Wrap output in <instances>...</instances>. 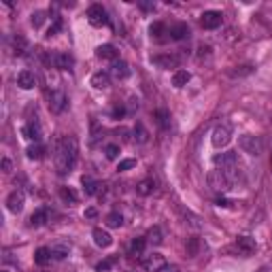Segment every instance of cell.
Listing matches in <instances>:
<instances>
[{
    "instance_id": "6da1fadb",
    "label": "cell",
    "mask_w": 272,
    "mask_h": 272,
    "mask_svg": "<svg viewBox=\"0 0 272 272\" xmlns=\"http://www.w3.org/2000/svg\"><path fill=\"white\" fill-rule=\"evenodd\" d=\"M53 162H55V170L60 175H68L70 170L75 168L77 164V157H79V145L73 136H64L55 142V149H53Z\"/></svg>"
},
{
    "instance_id": "7a4b0ae2",
    "label": "cell",
    "mask_w": 272,
    "mask_h": 272,
    "mask_svg": "<svg viewBox=\"0 0 272 272\" xmlns=\"http://www.w3.org/2000/svg\"><path fill=\"white\" fill-rule=\"evenodd\" d=\"M213 162H215V166H217L219 170H224V173L230 177L234 183L238 181V177H240V162H238V155H236L234 151L215 155Z\"/></svg>"
},
{
    "instance_id": "3957f363",
    "label": "cell",
    "mask_w": 272,
    "mask_h": 272,
    "mask_svg": "<svg viewBox=\"0 0 272 272\" xmlns=\"http://www.w3.org/2000/svg\"><path fill=\"white\" fill-rule=\"evenodd\" d=\"M209 187L213 191H217V194H226V191H230L234 187V181L224 173V170L215 168L209 173Z\"/></svg>"
},
{
    "instance_id": "277c9868",
    "label": "cell",
    "mask_w": 272,
    "mask_h": 272,
    "mask_svg": "<svg viewBox=\"0 0 272 272\" xmlns=\"http://www.w3.org/2000/svg\"><path fill=\"white\" fill-rule=\"evenodd\" d=\"M211 140H213V145L217 147V149L227 147V145H230V140H232V126L230 124L215 126L213 128V134H211Z\"/></svg>"
},
{
    "instance_id": "5b68a950",
    "label": "cell",
    "mask_w": 272,
    "mask_h": 272,
    "mask_svg": "<svg viewBox=\"0 0 272 272\" xmlns=\"http://www.w3.org/2000/svg\"><path fill=\"white\" fill-rule=\"evenodd\" d=\"M238 147L249 155H260L264 151V140L260 138V136L245 134V136H240L238 138Z\"/></svg>"
},
{
    "instance_id": "8992f818",
    "label": "cell",
    "mask_w": 272,
    "mask_h": 272,
    "mask_svg": "<svg viewBox=\"0 0 272 272\" xmlns=\"http://www.w3.org/2000/svg\"><path fill=\"white\" fill-rule=\"evenodd\" d=\"M88 21L94 28H102V26L109 24V15H106L104 6L102 4H91L88 9Z\"/></svg>"
},
{
    "instance_id": "52a82bcc",
    "label": "cell",
    "mask_w": 272,
    "mask_h": 272,
    "mask_svg": "<svg viewBox=\"0 0 272 272\" xmlns=\"http://www.w3.org/2000/svg\"><path fill=\"white\" fill-rule=\"evenodd\" d=\"M47 98H49V111L55 113V115H60V113L66 109V104H68L66 94L60 91V90H51V94H47Z\"/></svg>"
},
{
    "instance_id": "ba28073f",
    "label": "cell",
    "mask_w": 272,
    "mask_h": 272,
    "mask_svg": "<svg viewBox=\"0 0 272 272\" xmlns=\"http://www.w3.org/2000/svg\"><path fill=\"white\" fill-rule=\"evenodd\" d=\"M142 268L147 272H160L166 268V257L160 255V253H153V255H145L142 257Z\"/></svg>"
},
{
    "instance_id": "9c48e42d",
    "label": "cell",
    "mask_w": 272,
    "mask_h": 272,
    "mask_svg": "<svg viewBox=\"0 0 272 272\" xmlns=\"http://www.w3.org/2000/svg\"><path fill=\"white\" fill-rule=\"evenodd\" d=\"M151 62L160 68H177L179 64H181V58L175 53H162V55H153Z\"/></svg>"
},
{
    "instance_id": "30bf717a",
    "label": "cell",
    "mask_w": 272,
    "mask_h": 272,
    "mask_svg": "<svg viewBox=\"0 0 272 272\" xmlns=\"http://www.w3.org/2000/svg\"><path fill=\"white\" fill-rule=\"evenodd\" d=\"M24 204H26V196H24V191L21 189L11 191V196L6 198V209H9L11 213H21Z\"/></svg>"
},
{
    "instance_id": "8fae6325",
    "label": "cell",
    "mask_w": 272,
    "mask_h": 272,
    "mask_svg": "<svg viewBox=\"0 0 272 272\" xmlns=\"http://www.w3.org/2000/svg\"><path fill=\"white\" fill-rule=\"evenodd\" d=\"M221 19H224V15H221L219 11H206L202 19H200V24H202V28H206V30H215V28L221 26Z\"/></svg>"
},
{
    "instance_id": "7c38bea8",
    "label": "cell",
    "mask_w": 272,
    "mask_h": 272,
    "mask_svg": "<svg viewBox=\"0 0 272 272\" xmlns=\"http://www.w3.org/2000/svg\"><path fill=\"white\" fill-rule=\"evenodd\" d=\"M49 62H53V66L60 70H70L75 66V58L68 53H53L51 58H49Z\"/></svg>"
},
{
    "instance_id": "4fadbf2b",
    "label": "cell",
    "mask_w": 272,
    "mask_h": 272,
    "mask_svg": "<svg viewBox=\"0 0 272 272\" xmlns=\"http://www.w3.org/2000/svg\"><path fill=\"white\" fill-rule=\"evenodd\" d=\"M236 247H238V251L242 255H251L255 251V238H251V236H238V240H236Z\"/></svg>"
},
{
    "instance_id": "5bb4252c",
    "label": "cell",
    "mask_w": 272,
    "mask_h": 272,
    "mask_svg": "<svg viewBox=\"0 0 272 272\" xmlns=\"http://www.w3.org/2000/svg\"><path fill=\"white\" fill-rule=\"evenodd\" d=\"M21 132H24L26 138H30V140H34V142H39V140H41V126H39V121H37V119H30V121H28Z\"/></svg>"
},
{
    "instance_id": "9a60e30c",
    "label": "cell",
    "mask_w": 272,
    "mask_h": 272,
    "mask_svg": "<svg viewBox=\"0 0 272 272\" xmlns=\"http://www.w3.org/2000/svg\"><path fill=\"white\" fill-rule=\"evenodd\" d=\"M91 236H94V242L100 247V249H106V247H111L113 245V238H111V234L102 230V227H96L94 232H91Z\"/></svg>"
},
{
    "instance_id": "2e32d148",
    "label": "cell",
    "mask_w": 272,
    "mask_h": 272,
    "mask_svg": "<svg viewBox=\"0 0 272 272\" xmlns=\"http://www.w3.org/2000/svg\"><path fill=\"white\" fill-rule=\"evenodd\" d=\"M17 85L21 90H32L34 85H37V77H34V73H30V70H21L17 75Z\"/></svg>"
},
{
    "instance_id": "e0dca14e",
    "label": "cell",
    "mask_w": 272,
    "mask_h": 272,
    "mask_svg": "<svg viewBox=\"0 0 272 272\" xmlns=\"http://www.w3.org/2000/svg\"><path fill=\"white\" fill-rule=\"evenodd\" d=\"M91 85L98 88V90H106L111 85V73H106V70L94 73V75H91Z\"/></svg>"
},
{
    "instance_id": "ac0fdd59",
    "label": "cell",
    "mask_w": 272,
    "mask_h": 272,
    "mask_svg": "<svg viewBox=\"0 0 272 272\" xmlns=\"http://www.w3.org/2000/svg\"><path fill=\"white\" fill-rule=\"evenodd\" d=\"M96 55L100 60H111V62H117V49L113 47V45H100L96 49Z\"/></svg>"
},
{
    "instance_id": "d6986e66",
    "label": "cell",
    "mask_w": 272,
    "mask_h": 272,
    "mask_svg": "<svg viewBox=\"0 0 272 272\" xmlns=\"http://www.w3.org/2000/svg\"><path fill=\"white\" fill-rule=\"evenodd\" d=\"M153 191H155V181L151 177L142 179V181L136 185V194H140V196H151Z\"/></svg>"
},
{
    "instance_id": "ffe728a7",
    "label": "cell",
    "mask_w": 272,
    "mask_h": 272,
    "mask_svg": "<svg viewBox=\"0 0 272 272\" xmlns=\"http://www.w3.org/2000/svg\"><path fill=\"white\" fill-rule=\"evenodd\" d=\"M168 32H170V39H175V41H181L185 37H189L187 24H173V26L168 28Z\"/></svg>"
},
{
    "instance_id": "44dd1931",
    "label": "cell",
    "mask_w": 272,
    "mask_h": 272,
    "mask_svg": "<svg viewBox=\"0 0 272 272\" xmlns=\"http://www.w3.org/2000/svg\"><path fill=\"white\" fill-rule=\"evenodd\" d=\"M149 32H151V39H155V41H166V37L164 34H170L168 32V28H166V24H162V21H155V24H151V28H149Z\"/></svg>"
},
{
    "instance_id": "7402d4cb",
    "label": "cell",
    "mask_w": 272,
    "mask_h": 272,
    "mask_svg": "<svg viewBox=\"0 0 272 272\" xmlns=\"http://www.w3.org/2000/svg\"><path fill=\"white\" fill-rule=\"evenodd\" d=\"M11 49H13V53L15 55H24L26 49H28V41L21 37V34H15V37L11 39Z\"/></svg>"
},
{
    "instance_id": "603a6c76",
    "label": "cell",
    "mask_w": 272,
    "mask_h": 272,
    "mask_svg": "<svg viewBox=\"0 0 272 272\" xmlns=\"http://www.w3.org/2000/svg\"><path fill=\"white\" fill-rule=\"evenodd\" d=\"M47 219H49V211H47V209H39V211L32 213L30 226H32V227H41V226L47 224Z\"/></svg>"
},
{
    "instance_id": "cb8c5ba5",
    "label": "cell",
    "mask_w": 272,
    "mask_h": 272,
    "mask_svg": "<svg viewBox=\"0 0 272 272\" xmlns=\"http://www.w3.org/2000/svg\"><path fill=\"white\" fill-rule=\"evenodd\" d=\"M128 75H130V68H128V64L126 62H115L111 66V77H115V79H126Z\"/></svg>"
},
{
    "instance_id": "d4e9b609",
    "label": "cell",
    "mask_w": 272,
    "mask_h": 272,
    "mask_svg": "<svg viewBox=\"0 0 272 272\" xmlns=\"http://www.w3.org/2000/svg\"><path fill=\"white\" fill-rule=\"evenodd\" d=\"M51 249L49 247H41V249H37V253H34V262L39 264V266H45V264L51 260Z\"/></svg>"
},
{
    "instance_id": "484cf974",
    "label": "cell",
    "mask_w": 272,
    "mask_h": 272,
    "mask_svg": "<svg viewBox=\"0 0 272 272\" xmlns=\"http://www.w3.org/2000/svg\"><path fill=\"white\" fill-rule=\"evenodd\" d=\"M68 253H70L68 242H55V245L51 247V255L55 257V260H62V257H66Z\"/></svg>"
},
{
    "instance_id": "4316f807",
    "label": "cell",
    "mask_w": 272,
    "mask_h": 272,
    "mask_svg": "<svg viewBox=\"0 0 272 272\" xmlns=\"http://www.w3.org/2000/svg\"><path fill=\"white\" fill-rule=\"evenodd\" d=\"M155 119H157V126H160L162 130H168V128H170V113L166 109H157L155 111Z\"/></svg>"
},
{
    "instance_id": "83f0119b",
    "label": "cell",
    "mask_w": 272,
    "mask_h": 272,
    "mask_svg": "<svg viewBox=\"0 0 272 272\" xmlns=\"http://www.w3.org/2000/svg\"><path fill=\"white\" fill-rule=\"evenodd\" d=\"M134 138H136V142H140V145H145V142L149 140V132L140 121H136V126H134Z\"/></svg>"
},
{
    "instance_id": "f1b7e54d",
    "label": "cell",
    "mask_w": 272,
    "mask_h": 272,
    "mask_svg": "<svg viewBox=\"0 0 272 272\" xmlns=\"http://www.w3.org/2000/svg\"><path fill=\"white\" fill-rule=\"evenodd\" d=\"M189 79H191V75L187 73V70H177V73L173 75V85L175 88H183V85L189 83Z\"/></svg>"
},
{
    "instance_id": "f546056e",
    "label": "cell",
    "mask_w": 272,
    "mask_h": 272,
    "mask_svg": "<svg viewBox=\"0 0 272 272\" xmlns=\"http://www.w3.org/2000/svg\"><path fill=\"white\" fill-rule=\"evenodd\" d=\"M81 183H83V189H85V194H88V196H94L98 191V187H100L98 181H96V179H91V177H83Z\"/></svg>"
},
{
    "instance_id": "4dcf8cb0",
    "label": "cell",
    "mask_w": 272,
    "mask_h": 272,
    "mask_svg": "<svg viewBox=\"0 0 272 272\" xmlns=\"http://www.w3.org/2000/svg\"><path fill=\"white\" fill-rule=\"evenodd\" d=\"M121 224H124V219H121V215L117 211H113V213L106 215V226H109V227H119Z\"/></svg>"
},
{
    "instance_id": "1f68e13d",
    "label": "cell",
    "mask_w": 272,
    "mask_h": 272,
    "mask_svg": "<svg viewBox=\"0 0 272 272\" xmlns=\"http://www.w3.org/2000/svg\"><path fill=\"white\" fill-rule=\"evenodd\" d=\"M145 245H147V242L142 240V238L132 240V245H130V253H132V255H142V251H145Z\"/></svg>"
},
{
    "instance_id": "d6a6232c",
    "label": "cell",
    "mask_w": 272,
    "mask_h": 272,
    "mask_svg": "<svg viewBox=\"0 0 272 272\" xmlns=\"http://www.w3.org/2000/svg\"><path fill=\"white\" fill-rule=\"evenodd\" d=\"M147 240L149 242H153V245H160V242H162V230H160V227H151V230H149V234H147Z\"/></svg>"
},
{
    "instance_id": "836d02e7",
    "label": "cell",
    "mask_w": 272,
    "mask_h": 272,
    "mask_svg": "<svg viewBox=\"0 0 272 272\" xmlns=\"http://www.w3.org/2000/svg\"><path fill=\"white\" fill-rule=\"evenodd\" d=\"M28 157H30V160H41L43 157V147L41 145H34V147H28Z\"/></svg>"
},
{
    "instance_id": "e575fe53",
    "label": "cell",
    "mask_w": 272,
    "mask_h": 272,
    "mask_svg": "<svg viewBox=\"0 0 272 272\" xmlns=\"http://www.w3.org/2000/svg\"><path fill=\"white\" fill-rule=\"evenodd\" d=\"M60 196H62V200H66V202H77V194L70 187H62Z\"/></svg>"
},
{
    "instance_id": "d590c367",
    "label": "cell",
    "mask_w": 272,
    "mask_h": 272,
    "mask_svg": "<svg viewBox=\"0 0 272 272\" xmlns=\"http://www.w3.org/2000/svg\"><path fill=\"white\" fill-rule=\"evenodd\" d=\"M104 155H106V160H117L119 147H117V145H106V147H104Z\"/></svg>"
},
{
    "instance_id": "8d00e7d4",
    "label": "cell",
    "mask_w": 272,
    "mask_h": 272,
    "mask_svg": "<svg viewBox=\"0 0 272 272\" xmlns=\"http://www.w3.org/2000/svg\"><path fill=\"white\" fill-rule=\"evenodd\" d=\"M198 247H200V240H198V238H189V240H187V255L194 257V255L198 253Z\"/></svg>"
},
{
    "instance_id": "74e56055",
    "label": "cell",
    "mask_w": 272,
    "mask_h": 272,
    "mask_svg": "<svg viewBox=\"0 0 272 272\" xmlns=\"http://www.w3.org/2000/svg\"><path fill=\"white\" fill-rule=\"evenodd\" d=\"M32 26L34 28H41L43 26V21H45V13H43V11H37V13H32Z\"/></svg>"
},
{
    "instance_id": "f35d334b",
    "label": "cell",
    "mask_w": 272,
    "mask_h": 272,
    "mask_svg": "<svg viewBox=\"0 0 272 272\" xmlns=\"http://www.w3.org/2000/svg\"><path fill=\"white\" fill-rule=\"evenodd\" d=\"M113 264H115V257H109V260L100 262L98 266H96V270H98V272H106V270H109V268L113 266Z\"/></svg>"
},
{
    "instance_id": "ab89813d",
    "label": "cell",
    "mask_w": 272,
    "mask_h": 272,
    "mask_svg": "<svg viewBox=\"0 0 272 272\" xmlns=\"http://www.w3.org/2000/svg\"><path fill=\"white\" fill-rule=\"evenodd\" d=\"M134 166H136V160H121L119 166H117V170H130V168H134Z\"/></svg>"
},
{
    "instance_id": "60d3db41",
    "label": "cell",
    "mask_w": 272,
    "mask_h": 272,
    "mask_svg": "<svg viewBox=\"0 0 272 272\" xmlns=\"http://www.w3.org/2000/svg\"><path fill=\"white\" fill-rule=\"evenodd\" d=\"M60 28H62V19H60V17H55V24H53L51 28H49L47 37H55V32H58V30H60Z\"/></svg>"
},
{
    "instance_id": "b9f144b4",
    "label": "cell",
    "mask_w": 272,
    "mask_h": 272,
    "mask_svg": "<svg viewBox=\"0 0 272 272\" xmlns=\"http://www.w3.org/2000/svg\"><path fill=\"white\" fill-rule=\"evenodd\" d=\"M249 73H251V68H249V66H245V70H232V77H240V75H249Z\"/></svg>"
},
{
    "instance_id": "7bdbcfd3",
    "label": "cell",
    "mask_w": 272,
    "mask_h": 272,
    "mask_svg": "<svg viewBox=\"0 0 272 272\" xmlns=\"http://www.w3.org/2000/svg\"><path fill=\"white\" fill-rule=\"evenodd\" d=\"M138 6H140L142 11H153V9H155L153 2H138Z\"/></svg>"
},
{
    "instance_id": "ee69618b",
    "label": "cell",
    "mask_w": 272,
    "mask_h": 272,
    "mask_svg": "<svg viewBox=\"0 0 272 272\" xmlns=\"http://www.w3.org/2000/svg\"><path fill=\"white\" fill-rule=\"evenodd\" d=\"M96 215H98V211H96V209H85V217H88V219H94Z\"/></svg>"
},
{
    "instance_id": "f6af8a7d",
    "label": "cell",
    "mask_w": 272,
    "mask_h": 272,
    "mask_svg": "<svg viewBox=\"0 0 272 272\" xmlns=\"http://www.w3.org/2000/svg\"><path fill=\"white\" fill-rule=\"evenodd\" d=\"M124 109H121V106H115V109H113V115H115V117H121V115H124Z\"/></svg>"
},
{
    "instance_id": "bcb514c9",
    "label": "cell",
    "mask_w": 272,
    "mask_h": 272,
    "mask_svg": "<svg viewBox=\"0 0 272 272\" xmlns=\"http://www.w3.org/2000/svg\"><path fill=\"white\" fill-rule=\"evenodd\" d=\"M2 170H11V160H9V157H4V160H2Z\"/></svg>"
},
{
    "instance_id": "7dc6e473",
    "label": "cell",
    "mask_w": 272,
    "mask_h": 272,
    "mask_svg": "<svg viewBox=\"0 0 272 272\" xmlns=\"http://www.w3.org/2000/svg\"><path fill=\"white\" fill-rule=\"evenodd\" d=\"M2 272H9V270H2Z\"/></svg>"
},
{
    "instance_id": "c3c4849f",
    "label": "cell",
    "mask_w": 272,
    "mask_h": 272,
    "mask_svg": "<svg viewBox=\"0 0 272 272\" xmlns=\"http://www.w3.org/2000/svg\"><path fill=\"white\" fill-rule=\"evenodd\" d=\"M270 164H272V162H270Z\"/></svg>"
}]
</instances>
